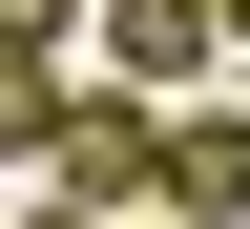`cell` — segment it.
Masks as SVG:
<instances>
[{
    "instance_id": "obj_1",
    "label": "cell",
    "mask_w": 250,
    "mask_h": 229,
    "mask_svg": "<svg viewBox=\"0 0 250 229\" xmlns=\"http://www.w3.org/2000/svg\"><path fill=\"white\" fill-rule=\"evenodd\" d=\"M208 62H229L208 0H83V83H125V104H208Z\"/></svg>"
},
{
    "instance_id": "obj_6",
    "label": "cell",
    "mask_w": 250,
    "mask_h": 229,
    "mask_svg": "<svg viewBox=\"0 0 250 229\" xmlns=\"http://www.w3.org/2000/svg\"><path fill=\"white\" fill-rule=\"evenodd\" d=\"M21 229H104V208H21Z\"/></svg>"
},
{
    "instance_id": "obj_7",
    "label": "cell",
    "mask_w": 250,
    "mask_h": 229,
    "mask_svg": "<svg viewBox=\"0 0 250 229\" xmlns=\"http://www.w3.org/2000/svg\"><path fill=\"white\" fill-rule=\"evenodd\" d=\"M208 21H229V42H250V0H208Z\"/></svg>"
},
{
    "instance_id": "obj_5",
    "label": "cell",
    "mask_w": 250,
    "mask_h": 229,
    "mask_svg": "<svg viewBox=\"0 0 250 229\" xmlns=\"http://www.w3.org/2000/svg\"><path fill=\"white\" fill-rule=\"evenodd\" d=\"M0 62H83V0H0Z\"/></svg>"
},
{
    "instance_id": "obj_3",
    "label": "cell",
    "mask_w": 250,
    "mask_h": 229,
    "mask_svg": "<svg viewBox=\"0 0 250 229\" xmlns=\"http://www.w3.org/2000/svg\"><path fill=\"white\" fill-rule=\"evenodd\" d=\"M167 229H250V104H167Z\"/></svg>"
},
{
    "instance_id": "obj_2",
    "label": "cell",
    "mask_w": 250,
    "mask_h": 229,
    "mask_svg": "<svg viewBox=\"0 0 250 229\" xmlns=\"http://www.w3.org/2000/svg\"><path fill=\"white\" fill-rule=\"evenodd\" d=\"M62 208H104V229H146V208H167V104L62 83Z\"/></svg>"
},
{
    "instance_id": "obj_4",
    "label": "cell",
    "mask_w": 250,
    "mask_h": 229,
    "mask_svg": "<svg viewBox=\"0 0 250 229\" xmlns=\"http://www.w3.org/2000/svg\"><path fill=\"white\" fill-rule=\"evenodd\" d=\"M0 167H62V62H0Z\"/></svg>"
},
{
    "instance_id": "obj_8",
    "label": "cell",
    "mask_w": 250,
    "mask_h": 229,
    "mask_svg": "<svg viewBox=\"0 0 250 229\" xmlns=\"http://www.w3.org/2000/svg\"><path fill=\"white\" fill-rule=\"evenodd\" d=\"M146 229H167V208H146Z\"/></svg>"
}]
</instances>
